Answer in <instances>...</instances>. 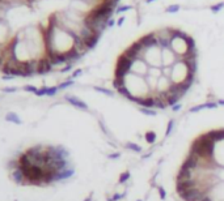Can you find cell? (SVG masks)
Listing matches in <instances>:
<instances>
[{"label":"cell","mask_w":224,"mask_h":201,"mask_svg":"<svg viewBox=\"0 0 224 201\" xmlns=\"http://www.w3.org/2000/svg\"><path fill=\"white\" fill-rule=\"evenodd\" d=\"M156 140H157V135L153 131H148L147 133H145V141H147L148 144H153Z\"/></svg>","instance_id":"2e32d148"},{"label":"cell","mask_w":224,"mask_h":201,"mask_svg":"<svg viewBox=\"0 0 224 201\" xmlns=\"http://www.w3.org/2000/svg\"><path fill=\"white\" fill-rule=\"evenodd\" d=\"M126 148H127L129 150L136 151V153H140V151H142V146L136 145L135 143H127V144H126Z\"/></svg>","instance_id":"44dd1931"},{"label":"cell","mask_w":224,"mask_h":201,"mask_svg":"<svg viewBox=\"0 0 224 201\" xmlns=\"http://www.w3.org/2000/svg\"><path fill=\"white\" fill-rule=\"evenodd\" d=\"M208 197L211 201H224V182H219L208 189Z\"/></svg>","instance_id":"8992f818"},{"label":"cell","mask_w":224,"mask_h":201,"mask_svg":"<svg viewBox=\"0 0 224 201\" xmlns=\"http://www.w3.org/2000/svg\"><path fill=\"white\" fill-rule=\"evenodd\" d=\"M182 7L180 6V4H170V6L167 7V9H165V12L167 13H177L180 12V9H181Z\"/></svg>","instance_id":"ac0fdd59"},{"label":"cell","mask_w":224,"mask_h":201,"mask_svg":"<svg viewBox=\"0 0 224 201\" xmlns=\"http://www.w3.org/2000/svg\"><path fill=\"white\" fill-rule=\"evenodd\" d=\"M46 94H47V86L40 87V89L37 90V93H36V95H38V97H42V95H46Z\"/></svg>","instance_id":"83f0119b"},{"label":"cell","mask_w":224,"mask_h":201,"mask_svg":"<svg viewBox=\"0 0 224 201\" xmlns=\"http://www.w3.org/2000/svg\"><path fill=\"white\" fill-rule=\"evenodd\" d=\"M12 178H13V180L16 182L17 184H26V182H25V178H24V175H22V173L18 169H16L12 173Z\"/></svg>","instance_id":"7c38bea8"},{"label":"cell","mask_w":224,"mask_h":201,"mask_svg":"<svg viewBox=\"0 0 224 201\" xmlns=\"http://www.w3.org/2000/svg\"><path fill=\"white\" fill-rule=\"evenodd\" d=\"M140 112H142L143 115H147V116H156L157 115V111L153 110V109H143V107H140Z\"/></svg>","instance_id":"ffe728a7"},{"label":"cell","mask_w":224,"mask_h":201,"mask_svg":"<svg viewBox=\"0 0 224 201\" xmlns=\"http://www.w3.org/2000/svg\"><path fill=\"white\" fill-rule=\"evenodd\" d=\"M58 90H59V87H58V86H51V87H47V94H46V95H48V97H52V95H55L56 93H58Z\"/></svg>","instance_id":"4316f807"},{"label":"cell","mask_w":224,"mask_h":201,"mask_svg":"<svg viewBox=\"0 0 224 201\" xmlns=\"http://www.w3.org/2000/svg\"><path fill=\"white\" fill-rule=\"evenodd\" d=\"M142 59L147 63L149 67H159L161 68L163 67V63H161V47L159 45H153V46H149L144 50L143 55H142Z\"/></svg>","instance_id":"3957f363"},{"label":"cell","mask_w":224,"mask_h":201,"mask_svg":"<svg viewBox=\"0 0 224 201\" xmlns=\"http://www.w3.org/2000/svg\"><path fill=\"white\" fill-rule=\"evenodd\" d=\"M74 85V80L72 78H70V80H67V81H63V82H60L59 85H58V87L62 90V89H67V87H70V86H72Z\"/></svg>","instance_id":"603a6c76"},{"label":"cell","mask_w":224,"mask_h":201,"mask_svg":"<svg viewBox=\"0 0 224 201\" xmlns=\"http://www.w3.org/2000/svg\"><path fill=\"white\" fill-rule=\"evenodd\" d=\"M66 99H67L68 103L72 105L74 107H76V109H79V110H84V111L88 110V105H87L84 101L79 99L77 97H74V95H66Z\"/></svg>","instance_id":"ba28073f"},{"label":"cell","mask_w":224,"mask_h":201,"mask_svg":"<svg viewBox=\"0 0 224 201\" xmlns=\"http://www.w3.org/2000/svg\"><path fill=\"white\" fill-rule=\"evenodd\" d=\"M161 72H163V76L170 78V76H172V67H161Z\"/></svg>","instance_id":"cb8c5ba5"},{"label":"cell","mask_w":224,"mask_h":201,"mask_svg":"<svg viewBox=\"0 0 224 201\" xmlns=\"http://www.w3.org/2000/svg\"><path fill=\"white\" fill-rule=\"evenodd\" d=\"M156 188H157V192H159L160 199H161V200H165V199H167V192H165L164 187H161V185H157Z\"/></svg>","instance_id":"484cf974"},{"label":"cell","mask_w":224,"mask_h":201,"mask_svg":"<svg viewBox=\"0 0 224 201\" xmlns=\"http://www.w3.org/2000/svg\"><path fill=\"white\" fill-rule=\"evenodd\" d=\"M138 201H143V200H138Z\"/></svg>","instance_id":"f35d334b"},{"label":"cell","mask_w":224,"mask_h":201,"mask_svg":"<svg viewBox=\"0 0 224 201\" xmlns=\"http://www.w3.org/2000/svg\"><path fill=\"white\" fill-rule=\"evenodd\" d=\"M24 90H25V91H29V93H34V94H36L37 90H38V87L33 86V85H25V86H24Z\"/></svg>","instance_id":"f1b7e54d"},{"label":"cell","mask_w":224,"mask_h":201,"mask_svg":"<svg viewBox=\"0 0 224 201\" xmlns=\"http://www.w3.org/2000/svg\"><path fill=\"white\" fill-rule=\"evenodd\" d=\"M6 120L11 121V123H14V124H21V119L16 112H8V114L6 115Z\"/></svg>","instance_id":"4fadbf2b"},{"label":"cell","mask_w":224,"mask_h":201,"mask_svg":"<svg viewBox=\"0 0 224 201\" xmlns=\"http://www.w3.org/2000/svg\"><path fill=\"white\" fill-rule=\"evenodd\" d=\"M126 22V16H121L118 20H117V25L115 26H118V28H121L123 25V24Z\"/></svg>","instance_id":"f546056e"},{"label":"cell","mask_w":224,"mask_h":201,"mask_svg":"<svg viewBox=\"0 0 224 201\" xmlns=\"http://www.w3.org/2000/svg\"><path fill=\"white\" fill-rule=\"evenodd\" d=\"M207 136L210 137V140H212L214 143L224 140V129H214V131H208Z\"/></svg>","instance_id":"30bf717a"},{"label":"cell","mask_w":224,"mask_h":201,"mask_svg":"<svg viewBox=\"0 0 224 201\" xmlns=\"http://www.w3.org/2000/svg\"><path fill=\"white\" fill-rule=\"evenodd\" d=\"M119 157H121V154L118 153V151H117V153L109 154V155H108V158H109V159H117V158H119Z\"/></svg>","instance_id":"836d02e7"},{"label":"cell","mask_w":224,"mask_h":201,"mask_svg":"<svg viewBox=\"0 0 224 201\" xmlns=\"http://www.w3.org/2000/svg\"><path fill=\"white\" fill-rule=\"evenodd\" d=\"M123 82H125V87L129 93V98L127 99L136 103L138 99L142 98H147L149 95H152V91L149 90V87L147 85L145 78L142 76L134 75V73H127L123 77Z\"/></svg>","instance_id":"6da1fadb"},{"label":"cell","mask_w":224,"mask_h":201,"mask_svg":"<svg viewBox=\"0 0 224 201\" xmlns=\"http://www.w3.org/2000/svg\"><path fill=\"white\" fill-rule=\"evenodd\" d=\"M81 75H83V69H76V71H74V73H72L71 78H72V80H74V78L79 77V76H81Z\"/></svg>","instance_id":"4dcf8cb0"},{"label":"cell","mask_w":224,"mask_h":201,"mask_svg":"<svg viewBox=\"0 0 224 201\" xmlns=\"http://www.w3.org/2000/svg\"><path fill=\"white\" fill-rule=\"evenodd\" d=\"M181 107H182L181 103H177V105H174V106L172 107V110H173V111H178L180 109H181Z\"/></svg>","instance_id":"e575fe53"},{"label":"cell","mask_w":224,"mask_h":201,"mask_svg":"<svg viewBox=\"0 0 224 201\" xmlns=\"http://www.w3.org/2000/svg\"><path fill=\"white\" fill-rule=\"evenodd\" d=\"M153 2H156V0H145V3H147V4H149V3H153Z\"/></svg>","instance_id":"74e56055"},{"label":"cell","mask_w":224,"mask_h":201,"mask_svg":"<svg viewBox=\"0 0 224 201\" xmlns=\"http://www.w3.org/2000/svg\"><path fill=\"white\" fill-rule=\"evenodd\" d=\"M74 169H66L63 171H59V173H56L55 175V182H58V180H64V179H68L71 178L72 175H74Z\"/></svg>","instance_id":"8fae6325"},{"label":"cell","mask_w":224,"mask_h":201,"mask_svg":"<svg viewBox=\"0 0 224 201\" xmlns=\"http://www.w3.org/2000/svg\"><path fill=\"white\" fill-rule=\"evenodd\" d=\"M189 77H190L189 67L183 60L180 59L176 64L172 67V76H170V80H172V82L174 85H181Z\"/></svg>","instance_id":"7a4b0ae2"},{"label":"cell","mask_w":224,"mask_h":201,"mask_svg":"<svg viewBox=\"0 0 224 201\" xmlns=\"http://www.w3.org/2000/svg\"><path fill=\"white\" fill-rule=\"evenodd\" d=\"M173 86V82L170 78L165 77V76H161L159 78V82H157V89H156V93L155 94H165L167 95L168 93L170 91Z\"/></svg>","instance_id":"52a82bcc"},{"label":"cell","mask_w":224,"mask_h":201,"mask_svg":"<svg viewBox=\"0 0 224 201\" xmlns=\"http://www.w3.org/2000/svg\"><path fill=\"white\" fill-rule=\"evenodd\" d=\"M201 201H211V199H210V197H208V195H207V196H206V197H203V199H202Z\"/></svg>","instance_id":"8d00e7d4"},{"label":"cell","mask_w":224,"mask_h":201,"mask_svg":"<svg viewBox=\"0 0 224 201\" xmlns=\"http://www.w3.org/2000/svg\"><path fill=\"white\" fill-rule=\"evenodd\" d=\"M130 176H131V174L129 173V171H125V173H122V174H121V176H119V179H118V183H121V184H123V183H126V182H129Z\"/></svg>","instance_id":"7402d4cb"},{"label":"cell","mask_w":224,"mask_h":201,"mask_svg":"<svg viewBox=\"0 0 224 201\" xmlns=\"http://www.w3.org/2000/svg\"><path fill=\"white\" fill-rule=\"evenodd\" d=\"M17 90V87H14V86H11V87H4L3 89V91L4 93H14Z\"/></svg>","instance_id":"d6a6232c"},{"label":"cell","mask_w":224,"mask_h":201,"mask_svg":"<svg viewBox=\"0 0 224 201\" xmlns=\"http://www.w3.org/2000/svg\"><path fill=\"white\" fill-rule=\"evenodd\" d=\"M148 69H149V65L145 63L142 58L140 59H136L131 63V68H130V72L134 73V75H138V76H142V77H145L148 73Z\"/></svg>","instance_id":"5b68a950"},{"label":"cell","mask_w":224,"mask_h":201,"mask_svg":"<svg viewBox=\"0 0 224 201\" xmlns=\"http://www.w3.org/2000/svg\"><path fill=\"white\" fill-rule=\"evenodd\" d=\"M173 128H174V120H169L168 124H167V132H165V136H169L170 133H172Z\"/></svg>","instance_id":"d4e9b609"},{"label":"cell","mask_w":224,"mask_h":201,"mask_svg":"<svg viewBox=\"0 0 224 201\" xmlns=\"http://www.w3.org/2000/svg\"><path fill=\"white\" fill-rule=\"evenodd\" d=\"M178 60H180V58L176 55V52L170 48V46L161 48V63H163V67H173Z\"/></svg>","instance_id":"277c9868"},{"label":"cell","mask_w":224,"mask_h":201,"mask_svg":"<svg viewBox=\"0 0 224 201\" xmlns=\"http://www.w3.org/2000/svg\"><path fill=\"white\" fill-rule=\"evenodd\" d=\"M210 9H211V12H212V13H218V12H220L222 9H224V2H219V3H216V4H212Z\"/></svg>","instance_id":"d6986e66"},{"label":"cell","mask_w":224,"mask_h":201,"mask_svg":"<svg viewBox=\"0 0 224 201\" xmlns=\"http://www.w3.org/2000/svg\"><path fill=\"white\" fill-rule=\"evenodd\" d=\"M218 105L219 106H224V99H219L218 101Z\"/></svg>","instance_id":"d590c367"},{"label":"cell","mask_w":224,"mask_h":201,"mask_svg":"<svg viewBox=\"0 0 224 201\" xmlns=\"http://www.w3.org/2000/svg\"><path fill=\"white\" fill-rule=\"evenodd\" d=\"M147 75L148 76H152V77H156V78H160V77L163 76L161 68H159V67H149Z\"/></svg>","instance_id":"5bb4252c"},{"label":"cell","mask_w":224,"mask_h":201,"mask_svg":"<svg viewBox=\"0 0 224 201\" xmlns=\"http://www.w3.org/2000/svg\"><path fill=\"white\" fill-rule=\"evenodd\" d=\"M133 8H134V6H131V4H125V6H119L118 8L115 9V13H117V14H122V16H123V13L131 11Z\"/></svg>","instance_id":"9a60e30c"},{"label":"cell","mask_w":224,"mask_h":201,"mask_svg":"<svg viewBox=\"0 0 224 201\" xmlns=\"http://www.w3.org/2000/svg\"><path fill=\"white\" fill-rule=\"evenodd\" d=\"M218 106L219 105L216 103V102H206V103H202V105L191 107L189 111H190V112H198L201 110H212V109H218Z\"/></svg>","instance_id":"9c48e42d"},{"label":"cell","mask_w":224,"mask_h":201,"mask_svg":"<svg viewBox=\"0 0 224 201\" xmlns=\"http://www.w3.org/2000/svg\"><path fill=\"white\" fill-rule=\"evenodd\" d=\"M72 69V64H66L64 68H62L60 69V73H66V72H70Z\"/></svg>","instance_id":"1f68e13d"},{"label":"cell","mask_w":224,"mask_h":201,"mask_svg":"<svg viewBox=\"0 0 224 201\" xmlns=\"http://www.w3.org/2000/svg\"><path fill=\"white\" fill-rule=\"evenodd\" d=\"M95 90H96V91H98V93H101V94L108 95V97H114V91H113V90H110V89H106V87L96 86V87H95Z\"/></svg>","instance_id":"e0dca14e"}]
</instances>
